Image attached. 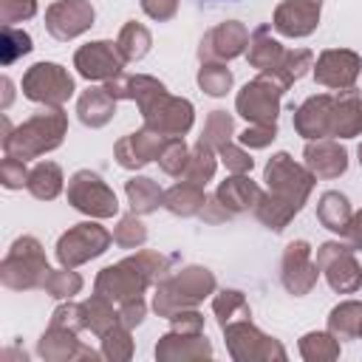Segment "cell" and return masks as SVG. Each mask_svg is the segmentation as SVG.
Here are the masks:
<instances>
[{
	"label": "cell",
	"mask_w": 362,
	"mask_h": 362,
	"mask_svg": "<svg viewBox=\"0 0 362 362\" xmlns=\"http://www.w3.org/2000/svg\"><path fill=\"white\" fill-rule=\"evenodd\" d=\"M212 342L206 334H181V331H167L156 342V359L158 362H198V359H212Z\"/></svg>",
	"instance_id": "22"
},
{
	"label": "cell",
	"mask_w": 362,
	"mask_h": 362,
	"mask_svg": "<svg viewBox=\"0 0 362 362\" xmlns=\"http://www.w3.org/2000/svg\"><path fill=\"white\" fill-rule=\"evenodd\" d=\"M124 57L113 40H93L74 51V68L88 82H107L124 71Z\"/></svg>",
	"instance_id": "12"
},
{
	"label": "cell",
	"mask_w": 362,
	"mask_h": 362,
	"mask_svg": "<svg viewBox=\"0 0 362 362\" xmlns=\"http://www.w3.org/2000/svg\"><path fill=\"white\" fill-rule=\"evenodd\" d=\"M195 79H198V88H201L206 96H215V99L226 96V93L232 90V82H235V76H232V71L226 68V62H201Z\"/></svg>",
	"instance_id": "39"
},
{
	"label": "cell",
	"mask_w": 362,
	"mask_h": 362,
	"mask_svg": "<svg viewBox=\"0 0 362 362\" xmlns=\"http://www.w3.org/2000/svg\"><path fill=\"white\" fill-rule=\"evenodd\" d=\"M153 288V311L170 320L181 308H198V303L212 297L218 291V280L206 266H184L178 272H170Z\"/></svg>",
	"instance_id": "3"
},
{
	"label": "cell",
	"mask_w": 362,
	"mask_h": 362,
	"mask_svg": "<svg viewBox=\"0 0 362 362\" xmlns=\"http://www.w3.org/2000/svg\"><path fill=\"white\" fill-rule=\"evenodd\" d=\"M37 14V0H0V23L17 25Z\"/></svg>",
	"instance_id": "51"
},
{
	"label": "cell",
	"mask_w": 362,
	"mask_h": 362,
	"mask_svg": "<svg viewBox=\"0 0 362 362\" xmlns=\"http://www.w3.org/2000/svg\"><path fill=\"white\" fill-rule=\"evenodd\" d=\"M164 141H167V136H161L150 127H139L136 133H127L113 144V158L122 170L136 173V170H141V167H147L150 161L158 158Z\"/></svg>",
	"instance_id": "19"
},
{
	"label": "cell",
	"mask_w": 362,
	"mask_h": 362,
	"mask_svg": "<svg viewBox=\"0 0 362 362\" xmlns=\"http://www.w3.org/2000/svg\"><path fill=\"white\" fill-rule=\"evenodd\" d=\"M48 272H51V266H48L45 249L34 235L17 238L0 260V283L11 291L42 288Z\"/></svg>",
	"instance_id": "5"
},
{
	"label": "cell",
	"mask_w": 362,
	"mask_h": 362,
	"mask_svg": "<svg viewBox=\"0 0 362 362\" xmlns=\"http://www.w3.org/2000/svg\"><path fill=\"white\" fill-rule=\"evenodd\" d=\"M300 356L305 362H334L339 359V339L331 331H308L300 337Z\"/></svg>",
	"instance_id": "38"
},
{
	"label": "cell",
	"mask_w": 362,
	"mask_h": 362,
	"mask_svg": "<svg viewBox=\"0 0 362 362\" xmlns=\"http://www.w3.org/2000/svg\"><path fill=\"white\" fill-rule=\"evenodd\" d=\"M362 74V57L351 48H325L314 59V82L328 90L354 88Z\"/></svg>",
	"instance_id": "16"
},
{
	"label": "cell",
	"mask_w": 362,
	"mask_h": 362,
	"mask_svg": "<svg viewBox=\"0 0 362 362\" xmlns=\"http://www.w3.org/2000/svg\"><path fill=\"white\" fill-rule=\"evenodd\" d=\"M23 96L34 105H51V107H62L74 90H76V82L74 76L68 74L65 65L59 62H34L25 74H23Z\"/></svg>",
	"instance_id": "9"
},
{
	"label": "cell",
	"mask_w": 362,
	"mask_h": 362,
	"mask_svg": "<svg viewBox=\"0 0 362 362\" xmlns=\"http://www.w3.org/2000/svg\"><path fill=\"white\" fill-rule=\"evenodd\" d=\"M116 45H119L124 62H139V59H144V57L150 54V48H153V34H150L147 25H141V23H136V20H127V23L122 25L119 37H116Z\"/></svg>",
	"instance_id": "35"
},
{
	"label": "cell",
	"mask_w": 362,
	"mask_h": 362,
	"mask_svg": "<svg viewBox=\"0 0 362 362\" xmlns=\"http://www.w3.org/2000/svg\"><path fill=\"white\" fill-rule=\"evenodd\" d=\"M133 328L127 325H113L107 334L99 337V351L107 362H127L133 356V337H130Z\"/></svg>",
	"instance_id": "41"
},
{
	"label": "cell",
	"mask_w": 362,
	"mask_h": 362,
	"mask_svg": "<svg viewBox=\"0 0 362 362\" xmlns=\"http://www.w3.org/2000/svg\"><path fill=\"white\" fill-rule=\"evenodd\" d=\"M82 277L74 272V269H68V266H59V269H51L48 272V277H45V283H42V291L48 294V297H54V300H74L79 291H82Z\"/></svg>",
	"instance_id": "40"
},
{
	"label": "cell",
	"mask_w": 362,
	"mask_h": 362,
	"mask_svg": "<svg viewBox=\"0 0 362 362\" xmlns=\"http://www.w3.org/2000/svg\"><path fill=\"white\" fill-rule=\"evenodd\" d=\"M218 158L223 161V167L229 173H252L255 167V158L249 156V150L243 144H235V141H226L218 147Z\"/></svg>",
	"instance_id": "49"
},
{
	"label": "cell",
	"mask_w": 362,
	"mask_h": 362,
	"mask_svg": "<svg viewBox=\"0 0 362 362\" xmlns=\"http://www.w3.org/2000/svg\"><path fill=\"white\" fill-rule=\"evenodd\" d=\"M25 189L31 192V198L37 201H54L62 189H65V175L62 167L57 161H37L28 173V184Z\"/></svg>",
	"instance_id": "30"
},
{
	"label": "cell",
	"mask_w": 362,
	"mask_h": 362,
	"mask_svg": "<svg viewBox=\"0 0 362 362\" xmlns=\"http://www.w3.org/2000/svg\"><path fill=\"white\" fill-rule=\"evenodd\" d=\"M263 189L257 187V181L249 178V173H229V178H223L215 189V198L232 212V215H240V212H249L257 206Z\"/></svg>",
	"instance_id": "25"
},
{
	"label": "cell",
	"mask_w": 362,
	"mask_h": 362,
	"mask_svg": "<svg viewBox=\"0 0 362 362\" xmlns=\"http://www.w3.org/2000/svg\"><path fill=\"white\" fill-rule=\"evenodd\" d=\"M141 119H144V127L173 139V136H187L195 124V105L184 96H173L170 90L156 99L147 110H141Z\"/></svg>",
	"instance_id": "13"
},
{
	"label": "cell",
	"mask_w": 362,
	"mask_h": 362,
	"mask_svg": "<svg viewBox=\"0 0 362 362\" xmlns=\"http://www.w3.org/2000/svg\"><path fill=\"white\" fill-rule=\"evenodd\" d=\"M113 243L119 249H141L147 243V226L141 223V215L127 212L113 226Z\"/></svg>",
	"instance_id": "43"
},
{
	"label": "cell",
	"mask_w": 362,
	"mask_h": 362,
	"mask_svg": "<svg viewBox=\"0 0 362 362\" xmlns=\"http://www.w3.org/2000/svg\"><path fill=\"white\" fill-rule=\"evenodd\" d=\"M133 263H136V269L147 277V283L150 286H156V283H161L173 269H170V257L167 255H161V252H156V249H136L133 255H127Z\"/></svg>",
	"instance_id": "45"
},
{
	"label": "cell",
	"mask_w": 362,
	"mask_h": 362,
	"mask_svg": "<svg viewBox=\"0 0 362 362\" xmlns=\"http://www.w3.org/2000/svg\"><path fill=\"white\" fill-rule=\"evenodd\" d=\"M170 325H173V331H181V334H201L204 331V314L198 308H181L178 314L170 317Z\"/></svg>",
	"instance_id": "54"
},
{
	"label": "cell",
	"mask_w": 362,
	"mask_h": 362,
	"mask_svg": "<svg viewBox=\"0 0 362 362\" xmlns=\"http://www.w3.org/2000/svg\"><path fill=\"white\" fill-rule=\"evenodd\" d=\"M105 88H107V93L113 96V99H130V102H136L139 105V113L141 110H147L156 99H161L164 93H167V85L161 82V79H156V76H150V74H119V76H113V79H107L105 82Z\"/></svg>",
	"instance_id": "23"
},
{
	"label": "cell",
	"mask_w": 362,
	"mask_h": 362,
	"mask_svg": "<svg viewBox=\"0 0 362 362\" xmlns=\"http://www.w3.org/2000/svg\"><path fill=\"white\" fill-rule=\"evenodd\" d=\"M116 102L119 99H113L105 85L102 88H88L76 99V116H79V122L85 127L99 130V127H105L116 116Z\"/></svg>",
	"instance_id": "26"
},
{
	"label": "cell",
	"mask_w": 362,
	"mask_h": 362,
	"mask_svg": "<svg viewBox=\"0 0 362 362\" xmlns=\"http://www.w3.org/2000/svg\"><path fill=\"white\" fill-rule=\"evenodd\" d=\"M0 85H3V110L11 105V79L8 76H3L0 79Z\"/></svg>",
	"instance_id": "58"
},
{
	"label": "cell",
	"mask_w": 362,
	"mask_h": 362,
	"mask_svg": "<svg viewBox=\"0 0 362 362\" xmlns=\"http://www.w3.org/2000/svg\"><path fill=\"white\" fill-rule=\"evenodd\" d=\"M339 238H342L354 252L362 249V209L351 215V221H348V226H345V232H342Z\"/></svg>",
	"instance_id": "57"
},
{
	"label": "cell",
	"mask_w": 362,
	"mask_h": 362,
	"mask_svg": "<svg viewBox=\"0 0 362 362\" xmlns=\"http://www.w3.org/2000/svg\"><path fill=\"white\" fill-rule=\"evenodd\" d=\"M82 305H85V331L102 337L113 325H119V305L113 300H107V297L93 291Z\"/></svg>",
	"instance_id": "34"
},
{
	"label": "cell",
	"mask_w": 362,
	"mask_h": 362,
	"mask_svg": "<svg viewBox=\"0 0 362 362\" xmlns=\"http://www.w3.org/2000/svg\"><path fill=\"white\" fill-rule=\"evenodd\" d=\"M212 314L218 317V325L223 328V325H229L235 320L252 317V308H249V303H246L240 288H221V291L212 294Z\"/></svg>",
	"instance_id": "37"
},
{
	"label": "cell",
	"mask_w": 362,
	"mask_h": 362,
	"mask_svg": "<svg viewBox=\"0 0 362 362\" xmlns=\"http://www.w3.org/2000/svg\"><path fill=\"white\" fill-rule=\"evenodd\" d=\"M331 110H334V93H314L303 99L294 107V133L305 141L314 139H331Z\"/></svg>",
	"instance_id": "20"
},
{
	"label": "cell",
	"mask_w": 362,
	"mask_h": 362,
	"mask_svg": "<svg viewBox=\"0 0 362 362\" xmlns=\"http://www.w3.org/2000/svg\"><path fill=\"white\" fill-rule=\"evenodd\" d=\"M156 161H158L161 173H167V175H173V178H184V170H187V161H189V147H187L184 136L167 139Z\"/></svg>",
	"instance_id": "42"
},
{
	"label": "cell",
	"mask_w": 362,
	"mask_h": 362,
	"mask_svg": "<svg viewBox=\"0 0 362 362\" xmlns=\"http://www.w3.org/2000/svg\"><path fill=\"white\" fill-rule=\"evenodd\" d=\"M303 164L320 181H334L348 170V150L337 139H314L303 147Z\"/></svg>",
	"instance_id": "21"
},
{
	"label": "cell",
	"mask_w": 362,
	"mask_h": 362,
	"mask_svg": "<svg viewBox=\"0 0 362 362\" xmlns=\"http://www.w3.org/2000/svg\"><path fill=\"white\" fill-rule=\"evenodd\" d=\"M359 339H362V328H359Z\"/></svg>",
	"instance_id": "60"
},
{
	"label": "cell",
	"mask_w": 362,
	"mask_h": 362,
	"mask_svg": "<svg viewBox=\"0 0 362 362\" xmlns=\"http://www.w3.org/2000/svg\"><path fill=\"white\" fill-rule=\"evenodd\" d=\"M362 328V300H342L328 311V331L337 339H356Z\"/></svg>",
	"instance_id": "33"
},
{
	"label": "cell",
	"mask_w": 362,
	"mask_h": 362,
	"mask_svg": "<svg viewBox=\"0 0 362 362\" xmlns=\"http://www.w3.org/2000/svg\"><path fill=\"white\" fill-rule=\"evenodd\" d=\"M198 218L206 221V223H223V221L232 218V212H229V209L215 198V192H212V195H206V204H204V209L198 212Z\"/></svg>",
	"instance_id": "56"
},
{
	"label": "cell",
	"mask_w": 362,
	"mask_h": 362,
	"mask_svg": "<svg viewBox=\"0 0 362 362\" xmlns=\"http://www.w3.org/2000/svg\"><path fill=\"white\" fill-rule=\"evenodd\" d=\"M232 136H235V119H232V113H226V110H212V113L206 116V122H204L201 141H206V144H212V147L218 150L221 144L232 141Z\"/></svg>",
	"instance_id": "46"
},
{
	"label": "cell",
	"mask_w": 362,
	"mask_h": 362,
	"mask_svg": "<svg viewBox=\"0 0 362 362\" xmlns=\"http://www.w3.org/2000/svg\"><path fill=\"white\" fill-rule=\"evenodd\" d=\"M51 325H59V328H71V331H85V305L82 303H74V300H62L54 314H51Z\"/></svg>",
	"instance_id": "48"
},
{
	"label": "cell",
	"mask_w": 362,
	"mask_h": 362,
	"mask_svg": "<svg viewBox=\"0 0 362 362\" xmlns=\"http://www.w3.org/2000/svg\"><path fill=\"white\" fill-rule=\"evenodd\" d=\"M31 48H34V42H31L28 31H23L17 25H3V34H0V62L6 68L14 65L20 57H25Z\"/></svg>",
	"instance_id": "44"
},
{
	"label": "cell",
	"mask_w": 362,
	"mask_h": 362,
	"mask_svg": "<svg viewBox=\"0 0 362 362\" xmlns=\"http://www.w3.org/2000/svg\"><path fill=\"white\" fill-rule=\"evenodd\" d=\"M0 122H3V139H0L3 153L23 158V161H31V158H40L57 150L68 133V113L51 105H42V110L31 113L17 127H11L8 116H3Z\"/></svg>",
	"instance_id": "2"
},
{
	"label": "cell",
	"mask_w": 362,
	"mask_h": 362,
	"mask_svg": "<svg viewBox=\"0 0 362 362\" xmlns=\"http://www.w3.org/2000/svg\"><path fill=\"white\" fill-rule=\"evenodd\" d=\"M263 181H266V192L260 195L252 212L266 229L283 232L294 221V215L305 206L317 178L305 164L294 161L286 150H280L266 161Z\"/></svg>",
	"instance_id": "1"
},
{
	"label": "cell",
	"mask_w": 362,
	"mask_h": 362,
	"mask_svg": "<svg viewBox=\"0 0 362 362\" xmlns=\"http://www.w3.org/2000/svg\"><path fill=\"white\" fill-rule=\"evenodd\" d=\"M65 195H68V204L76 212L88 215V218L105 221V218H116L119 215V198H116V192L93 170H76L68 178Z\"/></svg>",
	"instance_id": "8"
},
{
	"label": "cell",
	"mask_w": 362,
	"mask_h": 362,
	"mask_svg": "<svg viewBox=\"0 0 362 362\" xmlns=\"http://www.w3.org/2000/svg\"><path fill=\"white\" fill-rule=\"evenodd\" d=\"M288 76L283 71H260L255 79H249L238 96H235V110L249 122V124H277L280 116V99L291 88Z\"/></svg>",
	"instance_id": "4"
},
{
	"label": "cell",
	"mask_w": 362,
	"mask_h": 362,
	"mask_svg": "<svg viewBox=\"0 0 362 362\" xmlns=\"http://www.w3.org/2000/svg\"><path fill=\"white\" fill-rule=\"evenodd\" d=\"M147 317V300L144 297H130L124 303H119V322L127 325V328H136L141 325Z\"/></svg>",
	"instance_id": "53"
},
{
	"label": "cell",
	"mask_w": 362,
	"mask_h": 362,
	"mask_svg": "<svg viewBox=\"0 0 362 362\" xmlns=\"http://www.w3.org/2000/svg\"><path fill=\"white\" fill-rule=\"evenodd\" d=\"M79 348H82V339H76V331L59 328V325H48L37 339V354L45 362H76Z\"/></svg>",
	"instance_id": "28"
},
{
	"label": "cell",
	"mask_w": 362,
	"mask_h": 362,
	"mask_svg": "<svg viewBox=\"0 0 362 362\" xmlns=\"http://www.w3.org/2000/svg\"><path fill=\"white\" fill-rule=\"evenodd\" d=\"M28 167H25V161L23 158H14V156H6L3 161H0V184L6 187V189H23L25 184H28Z\"/></svg>",
	"instance_id": "50"
},
{
	"label": "cell",
	"mask_w": 362,
	"mask_h": 362,
	"mask_svg": "<svg viewBox=\"0 0 362 362\" xmlns=\"http://www.w3.org/2000/svg\"><path fill=\"white\" fill-rule=\"evenodd\" d=\"M362 133V96L356 88L334 93L331 110V139H354Z\"/></svg>",
	"instance_id": "24"
},
{
	"label": "cell",
	"mask_w": 362,
	"mask_h": 362,
	"mask_svg": "<svg viewBox=\"0 0 362 362\" xmlns=\"http://www.w3.org/2000/svg\"><path fill=\"white\" fill-rule=\"evenodd\" d=\"M320 11H322V0H283L272 14V28L280 37L303 40L317 31Z\"/></svg>",
	"instance_id": "18"
},
{
	"label": "cell",
	"mask_w": 362,
	"mask_h": 362,
	"mask_svg": "<svg viewBox=\"0 0 362 362\" xmlns=\"http://www.w3.org/2000/svg\"><path fill=\"white\" fill-rule=\"evenodd\" d=\"M317 269L337 294H356L362 288V266L345 240H325L317 246Z\"/></svg>",
	"instance_id": "10"
},
{
	"label": "cell",
	"mask_w": 362,
	"mask_h": 362,
	"mask_svg": "<svg viewBox=\"0 0 362 362\" xmlns=\"http://www.w3.org/2000/svg\"><path fill=\"white\" fill-rule=\"evenodd\" d=\"M204 204H206L204 187H198V184H192V181H187V178H181V181H175L170 189H164V209L173 212V215H178V218H192V215H198V212L204 209Z\"/></svg>",
	"instance_id": "29"
},
{
	"label": "cell",
	"mask_w": 362,
	"mask_h": 362,
	"mask_svg": "<svg viewBox=\"0 0 362 362\" xmlns=\"http://www.w3.org/2000/svg\"><path fill=\"white\" fill-rule=\"evenodd\" d=\"M139 6L156 23H167L178 14V0H139Z\"/></svg>",
	"instance_id": "55"
},
{
	"label": "cell",
	"mask_w": 362,
	"mask_h": 362,
	"mask_svg": "<svg viewBox=\"0 0 362 362\" xmlns=\"http://www.w3.org/2000/svg\"><path fill=\"white\" fill-rule=\"evenodd\" d=\"M351 215H354V206H351L348 195H342L337 189H328V192L320 195V201H317V221L328 232L342 235L348 221H351Z\"/></svg>",
	"instance_id": "32"
},
{
	"label": "cell",
	"mask_w": 362,
	"mask_h": 362,
	"mask_svg": "<svg viewBox=\"0 0 362 362\" xmlns=\"http://www.w3.org/2000/svg\"><path fill=\"white\" fill-rule=\"evenodd\" d=\"M243 57L257 71H274V68H280V62L286 57V48H283L280 40L272 37V28L263 23L249 34V48H246Z\"/></svg>",
	"instance_id": "27"
},
{
	"label": "cell",
	"mask_w": 362,
	"mask_h": 362,
	"mask_svg": "<svg viewBox=\"0 0 362 362\" xmlns=\"http://www.w3.org/2000/svg\"><path fill=\"white\" fill-rule=\"evenodd\" d=\"M215 170H218V150L212 144H206V141L198 139L189 147V161H187L184 178L192 181V184H198V187H206L212 181Z\"/></svg>",
	"instance_id": "36"
},
{
	"label": "cell",
	"mask_w": 362,
	"mask_h": 362,
	"mask_svg": "<svg viewBox=\"0 0 362 362\" xmlns=\"http://www.w3.org/2000/svg\"><path fill=\"white\" fill-rule=\"evenodd\" d=\"M274 71H283L288 76V82H297L308 71H314V54L308 48H286V57H283L280 68H274Z\"/></svg>",
	"instance_id": "47"
},
{
	"label": "cell",
	"mask_w": 362,
	"mask_h": 362,
	"mask_svg": "<svg viewBox=\"0 0 362 362\" xmlns=\"http://www.w3.org/2000/svg\"><path fill=\"white\" fill-rule=\"evenodd\" d=\"M96 20V8L90 6V0H54L45 8V31L59 40H76L82 37Z\"/></svg>",
	"instance_id": "15"
},
{
	"label": "cell",
	"mask_w": 362,
	"mask_h": 362,
	"mask_svg": "<svg viewBox=\"0 0 362 362\" xmlns=\"http://www.w3.org/2000/svg\"><path fill=\"white\" fill-rule=\"evenodd\" d=\"M356 158H359V167H362V144L356 147Z\"/></svg>",
	"instance_id": "59"
},
{
	"label": "cell",
	"mask_w": 362,
	"mask_h": 362,
	"mask_svg": "<svg viewBox=\"0 0 362 362\" xmlns=\"http://www.w3.org/2000/svg\"><path fill=\"white\" fill-rule=\"evenodd\" d=\"M249 48V28L240 20H223L204 31L198 42L201 62H229L243 57Z\"/></svg>",
	"instance_id": "14"
},
{
	"label": "cell",
	"mask_w": 362,
	"mask_h": 362,
	"mask_svg": "<svg viewBox=\"0 0 362 362\" xmlns=\"http://www.w3.org/2000/svg\"><path fill=\"white\" fill-rule=\"evenodd\" d=\"M113 243V232H107L96 218L90 221H82V223H74L71 229H65L57 240V263L59 266H68V269H76L88 260H96L99 255H105Z\"/></svg>",
	"instance_id": "6"
},
{
	"label": "cell",
	"mask_w": 362,
	"mask_h": 362,
	"mask_svg": "<svg viewBox=\"0 0 362 362\" xmlns=\"http://www.w3.org/2000/svg\"><path fill=\"white\" fill-rule=\"evenodd\" d=\"M147 288H150L147 277L136 269V263L130 257H124V260H119L113 266H105L93 280V291L107 297V300H113L116 305L130 300V297H144Z\"/></svg>",
	"instance_id": "17"
},
{
	"label": "cell",
	"mask_w": 362,
	"mask_h": 362,
	"mask_svg": "<svg viewBox=\"0 0 362 362\" xmlns=\"http://www.w3.org/2000/svg\"><path fill=\"white\" fill-rule=\"evenodd\" d=\"M226 337V351L235 362H286V348L280 345V339L263 334L252 317L246 320H235L229 325L221 328Z\"/></svg>",
	"instance_id": "7"
},
{
	"label": "cell",
	"mask_w": 362,
	"mask_h": 362,
	"mask_svg": "<svg viewBox=\"0 0 362 362\" xmlns=\"http://www.w3.org/2000/svg\"><path fill=\"white\" fill-rule=\"evenodd\" d=\"M124 195L130 204V212L136 215H150L158 206H164V189L150 178V175H133L124 181Z\"/></svg>",
	"instance_id": "31"
},
{
	"label": "cell",
	"mask_w": 362,
	"mask_h": 362,
	"mask_svg": "<svg viewBox=\"0 0 362 362\" xmlns=\"http://www.w3.org/2000/svg\"><path fill=\"white\" fill-rule=\"evenodd\" d=\"M277 139V124H246V130L238 136V141L249 150H263Z\"/></svg>",
	"instance_id": "52"
},
{
	"label": "cell",
	"mask_w": 362,
	"mask_h": 362,
	"mask_svg": "<svg viewBox=\"0 0 362 362\" xmlns=\"http://www.w3.org/2000/svg\"><path fill=\"white\" fill-rule=\"evenodd\" d=\"M311 252H314L311 243L303 240V238L300 240H291L283 249V257H280V283H283V288L291 297H305L317 286L320 269H317V260H314Z\"/></svg>",
	"instance_id": "11"
}]
</instances>
